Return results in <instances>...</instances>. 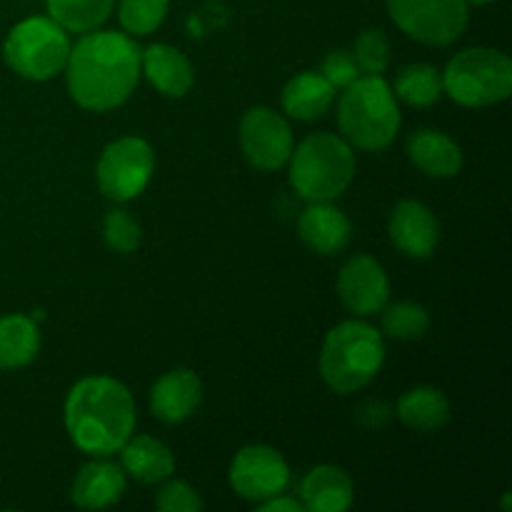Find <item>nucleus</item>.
<instances>
[{
  "label": "nucleus",
  "instance_id": "1",
  "mask_svg": "<svg viewBox=\"0 0 512 512\" xmlns=\"http://www.w3.org/2000/svg\"><path fill=\"white\" fill-rule=\"evenodd\" d=\"M143 50L133 35L115 30H90L70 45L65 60L68 93L80 108L108 113L133 95L140 80Z\"/></svg>",
  "mask_w": 512,
  "mask_h": 512
},
{
  "label": "nucleus",
  "instance_id": "2",
  "mask_svg": "<svg viewBox=\"0 0 512 512\" xmlns=\"http://www.w3.org/2000/svg\"><path fill=\"white\" fill-rule=\"evenodd\" d=\"M63 420L75 448L93 458H108L133 435L138 415L133 393L120 380L88 375L68 390Z\"/></svg>",
  "mask_w": 512,
  "mask_h": 512
},
{
  "label": "nucleus",
  "instance_id": "3",
  "mask_svg": "<svg viewBox=\"0 0 512 512\" xmlns=\"http://www.w3.org/2000/svg\"><path fill=\"white\" fill-rule=\"evenodd\" d=\"M385 363V340L363 320H345L328 330L320 348V375L338 395H353L378 378Z\"/></svg>",
  "mask_w": 512,
  "mask_h": 512
},
{
  "label": "nucleus",
  "instance_id": "4",
  "mask_svg": "<svg viewBox=\"0 0 512 512\" xmlns=\"http://www.w3.org/2000/svg\"><path fill=\"white\" fill-rule=\"evenodd\" d=\"M338 103V125L343 138L360 150H383L398 138L400 108L393 88L383 75H358L343 88Z\"/></svg>",
  "mask_w": 512,
  "mask_h": 512
},
{
  "label": "nucleus",
  "instance_id": "5",
  "mask_svg": "<svg viewBox=\"0 0 512 512\" xmlns=\"http://www.w3.org/2000/svg\"><path fill=\"white\" fill-rule=\"evenodd\" d=\"M288 178L295 193L308 203L340 198L355 178L353 145L343 135H308L290 153Z\"/></svg>",
  "mask_w": 512,
  "mask_h": 512
},
{
  "label": "nucleus",
  "instance_id": "6",
  "mask_svg": "<svg viewBox=\"0 0 512 512\" xmlns=\"http://www.w3.org/2000/svg\"><path fill=\"white\" fill-rule=\"evenodd\" d=\"M443 93L463 108H488L510 98L512 60L495 48H465L443 70Z\"/></svg>",
  "mask_w": 512,
  "mask_h": 512
},
{
  "label": "nucleus",
  "instance_id": "7",
  "mask_svg": "<svg viewBox=\"0 0 512 512\" xmlns=\"http://www.w3.org/2000/svg\"><path fill=\"white\" fill-rule=\"evenodd\" d=\"M70 53V38L53 18L33 15L13 25L3 43V58L15 75L33 83L63 73Z\"/></svg>",
  "mask_w": 512,
  "mask_h": 512
},
{
  "label": "nucleus",
  "instance_id": "8",
  "mask_svg": "<svg viewBox=\"0 0 512 512\" xmlns=\"http://www.w3.org/2000/svg\"><path fill=\"white\" fill-rule=\"evenodd\" d=\"M153 170V145L138 135H123L103 148L95 165V180L105 198L128 203L148 188Z\"/></svg>",
  "mask_w": 512,
  "mask_h": 512
},
{
  "label": "nucleus",
  "instance_id": "9",
  "mask_svg": "<svg viewBox=\"0 0 512 512\" xmlns=\"http://www.w3.org/2000/svg\"><path fill=\"white\" fill-rule=\"evenodd\" d=\"M385 5L408 38L433 48L455 43L468 25L465 0H385Z\"/></svg>",
  "mask_w": 512,
  "mask_h": 512
},
{
  "label": "nucleus",
  "instance_id": "10",
  "mask_svg": "<svg viewBox=\"0 0 512 512\" xmlns=\"http://www.w3.org/2000/svg\"><path fill=\"white\" fill-rule=\"evenodd\" d=\"M240 148L245 160L260 173H275L285 168L293 153V130L290 123L273 108H250L238 128Z\"/></svg>",
  "mask_w": 512,
  "mask_h": 512
},
{
  "label": "nucleus",
  "instance_id": "11",
  "mask_svg": "<svg viewBox=\"0 0 512 512\" xmlns=\"http://www.w3.org/2000/svg\"><path fill=\"white\" fill-rule=\"evenodd\" d=\"M230 488L248 503H265L290 485L288 460L270 445H245L230 463Z\"/></svg>",
  "mask_w": 512,
  "mask_h": 512
},
{
  "label": "nucleus",
  "instance_id": "12",
  "mask_svg": "<svg viewBox=\"0 0 512 512\" xmlns=\"http://www.w3.org/2000/svg\"><path fill=\"white\" fill-rule=\"evenodd\" d=\"M340 303L353 315L380 313L390 298V280L383 265L370 255H353L338 270Z\"/></svg>",
  "mask_w": 512,
  "mask_h": 512
},
{
  "label": "nucleus",
  "instance_id": "13",
  "mask_svg": "<svg viewBox=\"0 0 512 512\" xmlns=\"http://www.w3.org/2000/svg\"><path fill=\"white\" fill-rule=\"evenodd\" d=\"M395 248L413 260H425L440 243V223L433 210L420 200H400L388 220Z\"/></svg>",
  "mask_w": 512,
  "mask_h": 512
},
{
  "label": "nucleus",
  "instance_id": "14",
  "mask_svg": "<svg viewBox=\"0 0 512 512\" xmlns=\"http://www.w3.org/2000/svg\"><path fill=\"white\" fill-rule=\"evenodd\" d=\"M203 403V383L188 368H173L150 388V410L165 425H178L195 415Z\"/></svg>",
  "mask_w": 512,
  "mask_h": 512
},
{
  "label": "nucleus",
  "instance_id": "15",
  "mask_svg": "<svg viewBox=\"0 0 512 512\" xmlns=\"http://www.w3.org/2000/svg\"><path fill=\"white\" fill-rule=\"evenodd\" d=\"M298 235L313 253L335 255L350 243L353 225L333 200L308 203L298 218Z\"/></svg>",
  "mask_w": 512,
  "mask_h": 512
},
{
  "label": "nucleus",
  "instance_id": "16",
  "mask_svg": "<svg viewBox=\"0 0 512 512\" xmlns=\"http://www.w3.org/2000/svg\"><path fill=\"white\" fill-rule=\"evenodd\" d=\"M128 488V475L110 460H90L75 475L70 500L80 510H105L118 503Z\"/></svg>",
  "mask_w": 512,
  "mask_h": 512
},
{
  "label": "nucleus",
  "instance_id": "17",
  "mask_svg": "<svg viewBox=\"0 0 512 512\" xmlns=\"http://www.w3.org/2000/svg\"><path fill=\"white\" fill-rule=\"evenodd\" d=\"M140 75L165 98H183L195 83L193 63L188 55L168 43H153L143 50L140 58Z\"/></svg>",
  "mask_w": 512,
  "mask_h": 512
},
{
  "label": "nucleus",
  "instance_id": "18",
  "mask_svg": "<svg viewBox=\"0 0 512 512\" xmlns=\"http://www.w3.org/2000/svg\"><path fill=\"white\" fill-rule=\"evenodd\" d=\"M353 478L338 465H315L300 483V503L310 512H343L353 505Z\"/></svg>",
  "mask_w": 512,
  "mask_h": 512
},
{
  "label": "nucleus",
  "instance_id": "19",
  "mask_svg": "<svg viewBox=\"0 0 512 512\" xmlns=\"http://www.w3.org/2000/svg\"><path fill=\"white\" fill-rule=\"evenodd\" d=\"M118 453L125 475L143 485L163 483L175 473L173 450L153 435H130Z\"/></svg>",
  "mask_w": 512,
  "mask_h": 512
},
{
  "label": "nucleus",
  "instance_id": "20",
  "mask_svg": "<svg viewBox=\"0 0 512 512\" xmlns=\"http://www.w3.org/2000/svg\"><path fill=\"white\" fill-rule=\"evenodd\" d=\"M408 158L428 178H455L463 168V150L443 130L423 128L408 138Z\"/></svg>",
  "mask_w": 512,
  "mask_h": 512
},
{
  "label": "nucleus",
  "instance_id": "21",
  "mask_svg": "<svg viewBox=\"0 0 512 512\" xmlns=\"http://www.w3.org/2000/svg\"><path fill=\"white\" fill-rule=\"evenodd\" d=\"M400 423L418 433H433V430L445 428L453 418V408L443 390L433 385H418V388L405 390L395 405Z\"/></svg>",
  "mask_w": 512,
  "mask_h": 512
},
{
  "label": "nucleus",
  "instance_id": "22",
  "mask_svg": "<svg viewBox=\"0 0 512 512\" xmlns=\"http://www.w3.org/2000/svg\"><path fill=\"white\" fill-rule=\"evenodd\" d=\"M335 93L338 90L325 80L323 73L305 70V73H298L285 83L280 103H283V110L290 118L308 123V120H318L328 113L335 100Z\"/></svg>",
  "mask_w": 512,
  "mask_h": 512
},
{
  "label": "nucleus",
  "instance_id": "23",
  "mask_svg": "<svg viewBox=\"0 0 512 512\" xmlns=\"http://www.w3.org/2000/svg\"><path fill=\"white\" fill-rule=\"evenodd\" d=\"M40 353L38 323L28 315L10 313L0 318V370H20Z\"/></svg>",
  "mask_w": 512,
  "mask_h": 512
},
{
  "label": "nucleus",
  "instance_id": "24",
  "mask_svg": "<svg viewBox=\"0 0 512 512\" xmlns=\"http://www.w3.org/2000/svg\"><path fill=\"white\" fill-rule=\"evenodd\" d=\"M395 98L413 108H428L443 98V73L435 65L410 63L395 75V83L390 85Z\"/></svg>",
  "mask_w": 512,
  "mask_h": 512
},
{
  "label": "nucleus",
  "instance_id": "25",
  "mask_svg": "<svg viewBox=\"0 0 512 512\" xmlns=\"http://www.w3.org/2000/svg\"><path fill=\"white\" fill-rule=\"evenodd\" d=\"M115 0H45L48 18H53L65 33H90L98 30L113 13Z\"/></svg>",
  "mask_w": 512,
  "mask_h": 512
},
{
  "label": "nucleus",
  "instance_id": "26",
  "mask_svg": "<svg viewBox=\"0 0 512 512\" xmlns=\"http://www.w3.org/2000/svg\"><path fill=\"white\" fill-rule=\"evenodd\" d=\"M383 313V330L385 335L395 340H420L430 328V313L420 303L413 300H400V303L388 305L380 310Z\"/></svg>",
  "mask_w": 512,
  "mask_h": 512
},
{
  "label": "nucleus",
  "instance_id": "27",
  "mask_svg": "<svg viewBox=\"0 0 512 512\" xmlns=\"http://www.w3.org/2000/svg\"><path fill=\"white\" fill-rule=\"evenodd\" d=\"M168 5L170 0H120L118 20L125 33L143 38L163 25Z\"/></svg>",
  "mask_w": 512,
  "mask_h": 512
},
{
  "label": "nucleus",
  "instance_id": "28",
  "mask_svg": "<svg viewBox=\"0 0 512 512\" xmlns=\"http://www.w3.org/2000/svg\"><path fill=\"white\" fill-rule=\"evenodd\" d=\"M103 240L113 253L130 255L140 248L143 230L133 213H128L125 208H113L103 218Z\"/></svg>",
  "mask_w": 512,
  "mask_h": 512
},
{
  "label": "nucleus",
  "instance_id": "29",
  "mask_svg": "<svg viewBox=\"0 0 512 512\" xmlns=\"http://www.w3.org/2000/svg\"><path fill=\"white\" fill-rule=\"evenodd\" d=\"M353 60L360 75H383L390 65V40L383 30L368 28L355 38Z\"/></svg>",
  "mask_w": 512,
  "mask_h": 512
},
{
  "label": "nucleus",
  "instance_id": "30",
  "mask_svg": "<svg viewBox=\"0 0 512 512\" xmlns=\"http://www.w3.org/2000/svg\"><path fill=\"white\" fill-rule=\"evenodd\" d=\"M203 508L198 490L185 480H168L155 495V510L160 512H200Z\"/></svg>",
  "mask_w": 512,
  "mask_h": 512
},
{
  "label": "nucleus",
  "instance_id": "31",
  "mask_svg": "<svg viewBox=\"0 0 512 512\" xmlns=\"http://www.w3.org/2000/svg\"><path fill=\"white\" fill-rule=\"evenodd\" d=\"M320 73H323L325 80L338 90V88H348V85L358 78L360 70L358 65H355L353 53H348V50H333V53H328L323 58Z\"/></svg>",
  "mask_w": 512,
  "mask_h": 512
},
{
  "label": "nucleus",
  "instance_id": "32",
  "mask_svg": "<svg viewBox=\"0 0 512 512\" xmlns=\"http://www.w3.org/2000/svg\"><path fill=\"white\" fill-rule=\"evenodd\" d=\"M258 510L260 512H305L300 500L290 498V495H285V493H280V495H275V498L260 503Z\"/></svg>",
  "mask_w": 512,
  "mask_h": 512
},
{
  "label": "nucleus",
  "instance_id": "33",
  "mask_svg": "<svg viewBox=\"0 0 512 512\" xmlns=\"http://www.w3.org/2000/svg\"><path fill=\"white\" fill-rule=\"evenodd\" d=\"M465 3H468V5H488L490 0H465Z\"/></svg>",
  "mask_w": 512,
  "mask_h": 512
}]
</instances>
